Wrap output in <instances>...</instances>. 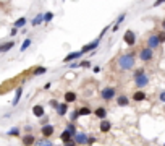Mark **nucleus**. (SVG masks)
Listing matches in <instances>:
<instances>
[{"mask_svg":"<svg viewBox=\"0 0 165 146\" xmlns=\"http://www.w3.org/2000/svg\"><path fill=\"white\" fill-rule=\"evenodd\" d=\"M110 29H112V26H105V28L102 29V31H100V33H99V36H97V38H99L100 41H102V38H104V36H105L107 33H109V31H110Z\"/></svg>","mask_w":165,"mask_h":146,"instance_id":"34","label":"nucleus"},{"mask_svg":"<svg viewBox=\"0 0 165 146\" xmlns=\"http://www.w3.org/2000/svg\"><path fill=\"white\" fill-rule=\"evenodd\" d=\"M84 54L81 52V50H75V52H70L65 58H63V63H71V62H76L78 60V58H80V57H83Z\"/></svg>","mask_w":165,"mask_h":146,"instance_id":"11","label":"nucleus"},{"mask_svg":"<svg viewBox=\"0 0 165 146\" xmlns=\"http://www.w3.org/2000/svg\"><path fill=\"white\" fill-rule=\"evenodd\" d=\"M31 44H33V41H31L29 38H28V39H24V41H23V44H21V47H20V50H21V52H24V50H28V49H29V46H31Z\"/></svg>","mask_w":165,"mask_h":146,"instance_id":"30","label":"nucleus"},{"mask_svg":"<svg viewBox=\"0 0 165 146\" xmlns=\"http://www.w3.org/2000/svg\"><path fill=\"white\" fill-rule=\"evenodd\" d=\"M24 131H26V133H33V127H31V125H26V127H24Z\"/></svg>","mask_w":165,"mask_h":146,"instance_id":"45","label":"nucleus"},{"mask_svg":"<svg viewBox=\"0 0 165 146\" xmlns=\"http://www.w3.org/2000/svg\"><path fill=\"white\" fill-rule=\"evenodd\" d=\"M59 136H60V141H62V143H68V141H71V140H73V135H71V133H70V131H68L67 128L63 130V131H62V133H60Z\"/></svg>","mask_w":165,"mask_h":146,"instance_id":"21","label":"nucleus"},{"mask_svg":"<svg viewBox=\"0 0 165 146\" xmlns=\"http://www.w3.org/2000/svg\"><path fill=\"white\" fill-rule=\"evenodd\" d=\"M15 41H8V42H3V44H0V54H5V52H8V50H11L13 47H15Z\"/></svg>","mask_w":165,"mask_h":146,"instance_id":"20","label":"nucleus"},{"mask_svg":"<svg viewBox=\"0 0 165 146\" xmlns=\"http://www.w3.org/2000/svg\"><path fill=\"white\" fill-rule=\"evenodd\" d=\"M159 101H160V102H163V104H165V91H162V93L159 94Z\"/></svg>","mask_w":165,"mask_h":146,"instance_id":"41","label":"nucleus"},{"mask_svg":"<svg viewBox=\"0 0 165 146\" xmlns=\"http://www.w3.org/2000/svg\"><path fill=\"white\" fill-rule=\"evenodd\" d=\"M139 60L141 62H150V60H152V58H154V50L152 49H149V47H142L141 50H139Z\"/></svg>","mask_w":165,"mask_h":146,"instance_id":"3","label":"nucleus"},{"mask_svg":"<svg viewBox=\"0 0 165 146\" xmlns=\"http://www.w3.org/2000/svg\"><path fill=\"white\" fill-rule=\"evenodd\" d=\"M63 146H78V144H76L75 140H71V141H68V143H63Z\"/></svg>","mask_w":165,"mask_h":146,"instance_id":"43","label":"nucleus"},{"mask_svg":"<svg viewBox=\"0 0 165 146\" xmlns=\"http://www.w3.org/2000/svg\"><path fill=\"white\" fill-rule=\"evenodd\" d=\"M134 84H136V88H138V89H144V88L149 84V76H147V73H146V75H142V76H139V78H134Z\"/></svg>","mask_w":165,"mask_h":146,"instance_id":"13","label":"nucleus"},{"mask_svg":"<svg viewBox=\"0 0 165 146\" xmlns=\"http://www.w3.org/2000/svg\"><path fill=\"white\" fill-rule=\"evenodd\" d=\"M160 44H162V42H160V39H159V34H150L149 38H147V41H146V47L155 50V49L160 47Z\"/></svg>","mask_w":165,"mask_h":146,"instance_id":"4","label":"nucleus"},{"mask_svg":"<svg viewBox=\"0 0 165 146\" xmlns=\"http://www.w3.org/2000/svg\"><path fill=\"white\" fill-rule=\"evenodd\" d=\"M50 86H52V83H50V81L46 83V84H44V89H50Z\"/></svg>","mask_w":165,"mask_h":146,"instance_id":"47","label":"nucleus"},{"mask_svg":"<svg viewBox=\"0 0 165 146\" xmlns=\"http://www.w3.org/2000/svg\"><path fill=\"white\" fill-rule=\"evenodd\" d=\"M100 70H102V68H100V67H99V65H96V67H94V68H92V71H94V73H100Z\"/></svg>","mask_w":165,"mask_h":146,"instance_id":"46","label":"nucleus"},{"mask_svg":"<svg viewBox=\"0 0 165 146\" xmlns=\"http://www.w3.org/2000/svg\"><path fill=\"white\" fill-rule=\"evenodd\" d=\"M99 130H100V133H109V131L112 130V122H110L109 119L100 120V123H99Z\"/></svg>","mask_w":165,"mask_h":146,"instance_id":"16","label":"nucleus"},{"mask_svg":"<svg viewBox=\"0 0 165 146\" xmlns=\"http://www.w3.org/2000/svg\"><path fill=\"white\" fill-rule=\"evenodd\" d=\"M73 140L76 141L78 146H88V140H89V135L86 133V131H80L78 130V133L75 135Z\"/></svg>","mask_w":165,"mask_h":146,"instance_id":"8","label":"nucleus"},{"mask_svg":"<svg viewBox=\"0 0 165 146\" xmlns=\"http://www.w3.org/2000/svg\"><path fill=\"white\" fill-rule=\"evenodd\" d=\"M34 146H55V144H54V141L50 140V138H39Z\"/></svg>","mask_w":165,"mask_h":146,"instance_id":"23","label":"nucleus"},{"mask_svg":"<svg viewBox=\"0 0 165 146\" xmlns=\"http://www.w3.org/2000/svg\"><path fill=\"white\" fill-rule=\"evenodd\" d=\"M160 25H162V29H163V31H165V18L162 20V23H160Z\"/></svg>","mask_w":165,"mask_h":146,"instance_id":"48","label":"nucleus"},{"mask_svg":"<svg viewBox=\"0 0 165 146\" xmlns=\"http://www.w3.org/2000/svg\"><path fill=\"white\" fill-rule=\"evenodd\" d=\"M52 20H54V13H52V11L44 13V23H50Z\"/></svg>","mask_w":165,"mask_h":146,"instance_id":"33","label":"nucleus"},{"mask_svg":"<svg viewBox=\"0 0 165 146\" xmlns=\"http://www.w3.org/2000/svg\"><path fill=\"white\" fill-rule=\"evenodd\" d=\"M117 96H118L117 88H113V86H105V88H102V91H100V98H102V101H105V102L115 99Z\"/></svg>","mask_w":165,"mask_h":146,"instance_id":"2","label":"nucleus"},{"mask_svg":"<svg viewBox=\"0 0 165 146\" xmlns=\"http://www.w3.org/2000/svg\"><path fill=\"white\" fill-rule=\"evenodd\" d=\"M163 146H165V144H163Z\"/></svg>","mask_w":165,"mask_h":146,"instance_id":"49","label":"nucleus"},{"mask_svg":"<svg viewBox=\"0 0 165 146\" xmlns=\"http://www.w3.org/2000/svg\"><path fill=\"white\" fill-rule=\"evenodd\" d=\"M130 102H131V98L128 96V94H125V93H121V94H118V96L115 98V104L120 107V109H123V107H128L130 106Z\"/></svg>","mask_w":165,"mask_h":146,"instance_id":"5","label":"nucleus"},{"mask_svg":"<svg viewBox=\"0 0 165 146\" xmlns=\"http://www.w3.org/2000/svg\"><path fill=\"white\" fill-rule=\"evenodd\" d=\"M147 99V94L144 89H136L133 94H131V101L134 102H142V101H146Z\"/></svg>","mask_w":165,"mask_h":146,"instance_id":"12","label":"nucleus"},{"mask_svg":"<svg viewBox=\"0 0 165 146\" xmlns=\"http://www.w3.org/2000/svg\"><path fill=\"white\" fill-rule=\"evenodd\" d=\"M59 104H60V102L57 101V99H50L49 101V106L52 107V109H57V107H59Z\"/></svg>","mask_w":165,"mask_h":146,"instance_id":"37","label":"nucleus"},{"mask_svg":"<svg viewBox=\"0 0 165 146\" xmlns=\"http://www.w3.org/2000/svg\"><path fill=\"white\" fill-rule=\"evenodd\" d=\"M63 101L68 102V104H73V102L78 101V94L75 91H67L65 94H63Z\"/></svg>","mask_w":165,"mask_h":146,"instance_id":"17","label":"nucleus"},{"mask_svg":"<svg viewBox=\"0 0 165 146\" xmlns=\"http://www.w3.org/2000/svg\"><path fill=\"white\" fill-rule=\"evenodd\" d=\"M142 75H146V68H138V70H134L133 80H134V78H139V76H142Z\"/></svg>","mask_w":165,"mask_h":146,"instance_id":"31","label":"nucleus"},{"mask_svg":"<svg viewBox=\"0 0 165 146\" xmlns=\"http://www.w3.org/2000/svg\"><path fill=\"white\" fill-rule=\"evenodd\" d=\"M7 135L11 136V138H16V136L21 135V128L20 127H13V128H10L8 131H7Z\"/></svg>","mask_w":165,"mask_h":146,"instance_id":"25","label":"nucleus"},{"mask_svg":"<svg viewBox=\"0 0 165 146\" xmlns=\"http://www.w3.org/2000/svg\"><path fill=\"white\" fill-rule=\"evenodd\" d=\"M68 109H70V104L63 101V102H60V104H59V107L55 109V112H57V115H59V117H65L68 114Z\"/></svg>","mask_w":165,"mask_h":146,"instance_id":"14","label":"nucleus"},{"mask_svg":"<svg viewBox=\"0 0 165 146\" xmlns=\"http://www.w3.org/2000/svg\"><path fill=\"white\" fill-rule=\"evenodd\" d=\"M99 44H100V39L99 38H96L94 41H91L89 44H84V46L80 49L83 54H89V52H94V50L99 47Z\"/></svg>","mask_w":165,"mask_h":146,"instance_id":"7","label":"nucleus"},{"mask_svg":"<svg viewBox=\"0 0 165 146\" xmlns=\"http://www.w3.org/2000/svg\"><path fill=\"white\" fill-rule=\"evenodd\" d=\"M117 65H118V68L121 71L131 70V68H134V65H136V55L133 52H128V54L120 55L118 60H117Z\"/></svg>","mask_w":165,"mask_h":146,"instance_id":"1","label":"nucleus"},{"mask_svg":"<svg viewBox=\"0 0 165 146\" xmlns=\"http://www.w3.org/2000/svg\"><path fill=\"white\" fill-rule=\"evenodd\" d=\"M107 107H104V106H97L96 109H94V115L97 117L99 120H105L107 119Z\"/></svg>","mask_w":165,"mask_h":146,"instance_id":"15","label":"nucleus"},{"mask_svg":"<svg viewBox=\"0 0 165 146\" xmlns=\"http://www.w3.org/2000/svg\"><path fill=\"white\" fill-rule=\"evenodd\" d=\"M39 123H41V127H44V125H47V123H50V119H49V115L46 114V115H44V117H42V119H41V122H39Z\"/></svg>","mask_w":165,"mask_h":146,"instance_id":"36","label":"nucleus"},{"mask_svg":"<svg viewBox=\"0 0 165 146\" xmlns=\"http://www.w3.org/2000/svg\"><path fill=\"white\" fill-rule=\"evenodd\" d=\"M162 3H165V0H155V2H154V7H160Z\"/></svg>","mask_w":165,"mask_h":146,"instance_id":"44","label":"nucleus"},{"mask_svg":"<svg viewBox=\"0 0 165 146\" xmlns=\"http://www.w3.org/2000/svg\"><path fill=\"white\" fill-rule=\"evenodd\" d=\"M159 39H160V42H162V44L165 42V31H162V33H159Z\"/></svg>","mask_w":165,"mask_h":146,"instance_id":"42","label":"nucleus"},{"mask_svg":"<svg viewBox=\"0 0 165 146\" xmlns=\"http://www.w3.org/2000/svg\"><path fill=\"white\" fill-rule=\"evenodd\" d=\"M125 18H126V11L120 13V15H118V18H117V21H115V25H118V26H120V25L125 21Z\"/></svg>","mask_w":165,"mask_h":146,"instance_id":"32","label":"nucleus"},{"mask_svg":"<svg viewBox=\"0 0 165 146\" xmlns=\"http://www.w3.org/2000/svg\"><path fill=\"white\" fill-rule=\"evenodd\" d=\"M65 128H67V130L70 131L71 135H73V138H75V135L78 133V128H76V123H75V122H68Z\"/></svg>","mask_w":165,"mask_h":146,"instance_id":"27","label":"nucleus"},{"mask_svg":"<svg viewBox=\"0 0 165 146\" xmlns=\"http://www.w3.org/2000/svg\"><path fill=\"white\" fill-rule=\"evenodd\" d=\"M123 41L128 47H134L136 46V34L134 31H131V29H126L125 34H123Z\"/></svg>","mask_w":165,"mask_h":146,"instance_id":"6","label":"nucleus"},{"mask_svg":"<svg viewBox=\"0 0 165 146\" xmlns=\"http://www.w3.org/2000/svg\"><path fill=\"white\" fill-rule=\"evenodd\" d=\"M78 112H80L81 117H89L91 114H94V111H92L89 106H81L80 109H78Z\"/></svg>","mask_w":165,"mask_h":146,"instance_id":"22","label":"nucleus"},{"mask_svg":"<svg viewBox=\"0 0 165 146\" xmlns=\"http://www.w3.org/2000/svg\"><path fill=\"white\" fill-rule=\"evenodd\" d=\"M96 141H97V138H96V136H89V140H88V146H92Z\"/></svg>","mask_w":165,"mask_h":146,"instance_id":"39","label":"nucleus"},{"mask_svg":"<svg viewBox=\"0 0 165 146\" xmlns=\"http://www.w3.org/2000/svg\"><path fill=\"white\" fill-rule=\"evenodd\" d=\"M36 141H37V138H36V135H33V133H24L23 136H21L23 146H34Z\"/></svg>","mask_w":165,"mask_h":146,"instance_id":"10","label":"nucleus"},{"mask_svg":"<svg viewBox=\"0 0 165 146\" xmlns=\"http://www.w3.org/2000/svg\"><path fill=\"white\" fill-rule=\"evenodd\" d=\"M26 23H28V20L24 18V16H21V18H18L16 21H15V23H13V26H15V28H24L26 26Z\"/></svg>","mask_w":165,"mask_h":146,"instance_id":"28","label":"nucleus"},{"mask_svg":"<svg viewBox=\"0 0 165 146\" xmlns=\"http://www.w3.org/2000/svg\"><path fill=\"white\" fill-rule=\"evenodd\" d=\"M91 67H92L91 60H81L80 62V68H91Z\"/></svg>","mask_w":165,"mask_h":146,"instance_id":"35","label":"nucleus"},{"mask_svg":"<svg viewBox=\"0 0 165 146\" xmlns=\"http://www.w3.org/2000/svg\"><path fill=\"white\" fill-rule=\"evenodd\" d=\"M46 73H47V68L42 67V65H39V67H36V68L33 70V75H34V76H41V75H46Z\"/></svg>","mask_w":165,"mask_h":146,"instance_id":"26","label":"nucleus"},{"mask_svg":"<svg viewBox=\"0 0 165 146\" xmlns=\"http://www.w3.org/2000/svg\"><path fill=\"white\" fill-rule=\"evenodd\" d=\"M41 135H42V138H52L55 135V127L52 123H47V125L41 127Z\"/></svg>","mask_w":165,"mask_h":146,"instance_id":"9","label":"nucleus"},{"mask_svg":"<svg viewBox=\"0 0 165 146\" xmlns=\"http://www.w3.org/2000/svg\"><path fill=\"white\" fill-rule=\"evenodd\" d=\"M21 96H23V86H18L16 91H15V98H13V101H11V106L13 107L18 106V102L21 101Z\"/></svg>","mask_w":165,"mask_h":146,"instance_id":"19","label":"nucleus"},{"mask_svg":"<svg viewBox=\"0 0 165 146\" xmlns=\"http://www.w3.org/2000/svg\"><path fill=\"white\" fill-rule=\"evenodd\" d=\"M68 67L71 68V70H75V68H80V62H71V63H68Z\"/></svg>","mask_w":165,"mask_h":146,"instance_id":"38","label":"nucleus"},{"mask_svg":"<svg viewBox=\"0 0 165 146\" xmlns=\"http://www.w3.org/2000/svg\"><path fill=\"white\" fill-rule=\"evenodd\" d=\"M80 117H81V115H80V112H78V109H73V111L70 112V122H75V123H76Z\"/></svg>","mask_w":165,"mask_h":146,"instance_id":"29","label":"nucleus"},{"mask_svg":"<svg viewBox=\"0 0 165 146\" xmlns=\"http://www.w3.org/2000/svg\"><path fill=\"white\" fill-rule=\"evenodd\" d=\"M42 23H44V15H42V13H39V15H36V16H34V20L31 21V25L36 28V26H39V25H42Z\"/></svg>","mask_w":165,"mask_h":146,"instance_id":"24","label":"nucleus"},{"mask_svg":"<svg viewBox=\"0 0 165 146\" xmlns=\"http://www.w3.org/2000/svg\"><path fill=\"white\" fill-rule=\"evenodd\" d=\"M16 34H18V28H15V26H13V29L10 31V36H11V38H15Z\"/></svg>","mask_w":165,"mask_h":146,"instance_id":"40","label":"nucleus"},{"mask_svg":"<svg viewBox=\"0 0 165 146\" xmlns=\"http://www.w3.org/2000/svg\"><path fill=\"white\" fill-rule=\"evenodd\" d=\"M33 115H34V117H37V119H42V117L46 115V109H44V106L36 104V106L33 107Z\"/></svg>","mask_w":165,"mask_h":146,"instance_id":"18","label":"nucleus"}]
</instances>
